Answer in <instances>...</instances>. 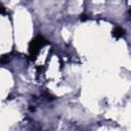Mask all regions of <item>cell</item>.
I'll list each match as a JSON object with an SVG mask.
<instances>
[{"label":"cell","mask_w":131,"mask_h":131,"mask_svg":"<svg viewBox=\"0 0 131 131\" xmlns=\"http://www.w3.org/2000/svg\"><path fill=\"white\" fill-rule=\"evenodd\" d=\"M46 43H47V40L41 35H38L34 39H32V41L29 44V52H30V56H31L32 59H34L36 57V55L38 54L39 50Z\"/></svg>","instance_id":"cell-1"},{"label":"cell","mask_w":131,"mask_h":131,"mask_svg":"<svg viewBox=\"0 0 131 131\" xmlns=\"http://www.w3.org/2000/svg\"><path fill=\"white\" fill-rule=\"evenodd\" d=\"M125 35V30L121 27H115V29L113 30V36L115 38H121Z\"/></svg>","instance_id":"cell-2"}]
</instances>
